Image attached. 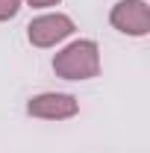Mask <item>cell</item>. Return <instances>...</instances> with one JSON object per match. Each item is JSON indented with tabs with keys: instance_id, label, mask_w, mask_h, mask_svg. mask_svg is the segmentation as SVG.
<instances>
[{
	"instance_id": "obj_4",
	"label": "cell",
	"mask_w": 150,
	"mask_h": 153,
	"mask_svg": "<svg viewBox=\"0 0 150 153\" xmlns=\"http://www.w3.org/2000/svg\"><path fill=\"white\" fill-rule=\"evenodd\" d=\"M79 112V100L65 91H44V94L30 97L27 115L41 118V121H68Z\"/></svg>"
},
{
	"instance_id": "obj_2",
	"label": "cell",
	"mask_w": 150,
	"mask_h": 153,
	"mask_svg": "<svg viewBox=\"0 0 150 153\" xmlns=\"http://www.w3.org/2000/svg\"><path fill=\"white\" fill-rule=\"evenodd\" d=\"M76 24L74 18L62 15V12H50V15H38L27 24V38L33 47H56L59 41L74 36Z\"/></svg>"
},
{
	"instance_id": "obj_1",
	"label": "cell",
	"mask_w": 150,
	"mask_h": 153,
	"mask_svg": "<svg viewBox=\"0 0 150 153\" xmlns=\"http://www.w3.org/2000/svg\"><path fill=\"white\" fill-rule=\"evenodd\" d=\"M53 71L62 79H91L100 74V47L91 38L71 41L53 56Z\"/></svg>"
},
{
	"instance_id": "obj_5",
	"label": "cell",
	"mask_w": 150,
	"mask_h": 153,
	"mask_svg": "<svg viewBox=\"0 0 150 153\" xmlns=\"http://www.w3.org/2000/svg\"><path fill=\"white\" fill-rule=\"evenodd\" d=\"M21 6H24V0H0V21L15 18L21 12Z\"/></svg>"
},
{
	"instance_id": "obj_6",
	"label": "cell",
	"mask_w": 150,
	"mask_h": 153,
	"mask_svg": "<svg viewBox=\"0 0 150 153\" xmlns=\"http://www.w3.org/2000/svg\"><path fill=\"white\" fill-rule=\"evenodd\" d=\"M33 9H47V6H56L59 0H27Z\"/></svg>"
},
{
	"instance_id": "obj_3",
	"label": "cell",
	"mask_w": 150,
	"mask_h": 153,
	"mask_svg": "<svg viewBox=\"0 0 150 153\" xmlns=\"http://www.w3.org/2000/svg\"><path fill=\"white\" fill-rule=\"evenodd\" d=\"M109 24L124 36L141 38L150 33V6L144 0H118L109 12Z\"/></svg>"
}]
</instances>
